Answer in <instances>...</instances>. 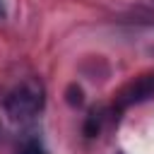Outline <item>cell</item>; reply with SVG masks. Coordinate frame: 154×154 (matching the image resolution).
Segmentation results:
<instances>
[{
  "mask_svg": "<svg viewBox=\"0 0 154 154\" xmlns=\"http://www.w3.org/2000/svg\"><path fill=\"white\" fill-rule=\"evenodd\" d=\"M43 103H46L43 84L38 79H24V82L14 84L7 91L5 101H2V108L12 120L26 123V120H34L43 111Z\"/></svg>",
  "mask_w": 154,
  "mask_h": 154,
  "instance_id": "1",
  "label": "cell"
},
{
  "mask_svg": "<svg viewBox=\"0 0 154 154\" xmlns=\"http://www.w3.org/2000/svg\"><path fill=\"white\" fill-rule=\"evenodd\" d=\"M149 99H154V72L142 75V77L132 79L128 87H123V89L116 94L111 111H113V113H123L125 108L137 106V103L149 101Z\"/></svg>",
  "mask_w": 154,
  "mask_h": 154,
  "instance_id": "2",
  "label": "cell"
},
{
  "mask_svg": "<svg viewBox=\"0 0 154 154\" xmlns=\"http://www.w3.org/2000/svg\"><path fill=\"white\" fill-rule=\"evenodd\" d=\"M14 154H48V152H46V147H43V142L38 137H26V140L19 142Z\"/></svg>",
  "mask_w": 154,
  "mask_h": 154,
  "instance_id": "3",
  "label": "cell"
},
{
  "mask_svg": "<svg viewBox=\"0 0 154 154\" xmlns=\"http://www.w3.org/2000/svg\"><path fill=\"white\" fill-rule=\"evenodd\" d=\"M5 14V7H2V0H0V17Z\"/></svg>",
  "mask_w": 154,
  "mask_h": 154,
  "instance_id": "4",
  "label": "cell"
},
{
  "mask_svg": "<svg viewBox=\"0 0 154 154\" xmlns=\"http://www.w3.org/2000/svg\"><path fill=\"white\" fill-rule=\"evenodd\" d=\"M118 154H123V152H118Z\"/></svg>",
  "mask_w": 154,
  "mask_h": 154,
  "instance_id": "5",
  "label": "cell"
}]
</instances>
